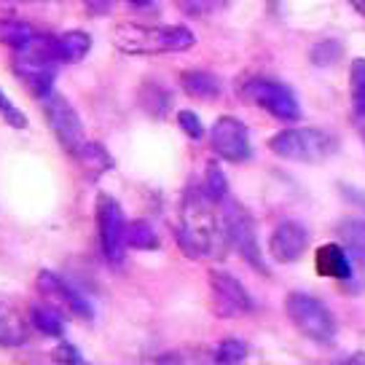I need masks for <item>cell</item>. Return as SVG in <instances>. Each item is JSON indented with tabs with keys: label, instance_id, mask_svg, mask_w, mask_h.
<instances>
[{
	"label": "cell",
	"instance_id": "cell-1",
	"mask_svg": "<svg viewBox=\"0 0 365 365\" xmlns=\"http://www.w3.org/2000/svg\"><path fill=\"white\" fill-rule=\"evenodd\" d=\"M178 245L180 250L194 258H223L226 255V228L223 215L217 217V202L205 191V185H191L185 188L180 202V215H178Z\"/></svg>",
	"mask_w": 365,
	"mask_h": 365
},
{
	"label": "cell",
	"instance_id": "cell-2",
	"mask_svg": "<svg viewBox=\"0 0 365 365\" xmlns=\"http://www.w3.org/2000/svg\"><path fill=\"white\" fill-rule=\"evenodd\" d=\"M196 35L182 24H137L124 22L113 30V46L132 57L180 54L194 48Z\"/></svg>",
	"mask_w": 365,
	"mask_h": 365
},
{
	"label": "cell",
	"instance_id": "cell-3",
	"mask_svg": "<svg viewBox=\"0 0 365 365\" xmlns=\"http://www.w3.org/2000/svg\"><path fill=\"white\" fill-rule=\"evenodd\" d=\"M274 156L298 164H319L328 161L339 150L336 135L319 126H301V129H282L269 140Z\"/></svg>",
	"mask_w": 365,
	"mask_h": 365
},
{
	"label": "cell",
	"instance_id": "cell-4",
	"mask_svg": "<svg viewBox=\"0 0 365 365\" xmlns=\"http://www.w3.org/2000/svg\"><path fill=\"white\" fill-rule=\"evenodd\" d=\"M285 312L293 322V328L301 336H307L309 341L319 344V346H333L336 344V336H339L336 317L328 309V304L319 301L317 296L296 290L285 298Z\"/></svg>",
	"mask_w": 365,
	"mask_h": 365
},
{
	"label": "cell",
	"instance_id": "cell-5",
	"mask_svg": "<svg viewBox=\"0 0 365 365\" xmlns=\"http://www.w3.org/2000/svg\"><path fill=\"white\" fill-rule=\"evenodd\" d=\"M223 228H226L228 245L240 252V258L250 269L261 274H269V266L261 255V242H258V228L252 215L240 205V202H223Z\"/></svg>",
	"mask_w": 365,
	"mask_h": 365
},
{
	"label": "cell",
	"instance_id": "cell-6",
	"mask_svg": "<svg viewBox=\"0 0 365 365\" xmlns=\"http://www.w3.org/2000/svg\"><path fill=\"white\" fill-rule=\"evenodd\" d=\"M97 234H100V250L108 266H121L126 252V220L124 210L110 194H97Z\"/></svg>",
	"mask_w": 365,
	"mask_h": 365
},
{
	"label": "cell",
	"instance_id": "cell-7",
	"mask_svg": "<svg viewBox=\"0 0 365 365\" xmlns=\"http://www.w3.org/2000/svg\"><path fill=\"white\" fill-rule=\"evenodd\" d=\"M242 91L252 105H258L261 110H266L279 121H298L301 118V105H298L296 94L290 86L279 83V81L252 78L242 86Z\"/></svg>",
	"mask_w": 365,
	"mask_h": 365
},
{
	"label": "cell",
	"instance_id": "cell-8",
	"mask_svg": "<svg viewBox=\"0 0 365 365\" xmlns=\"http://www.w3.org/2000/svg\"><path fill=\"white\" fill-rule=\"evenodd\" d=\"M210 143H212L217 159L228 161V164H245L252 156L250 132L234 115H220L217 118L210 129Z\"/></svg>",
	"mask_w": 365,
	"mask_h": 365
},
{
	"label": "cell",
	"instance_id": "cell-9",
	"mask_svg": "<svg viewBox=\"0 0 365 365\" xmlns=\"http://www.w3.org/2000/svg\"><path fill=\"white\" fill-rule=\"evenodd\" d=\"M41 103H43V115L54 137H57V143L68 153H78V148L86 143V137H83V124H81L76 108L59 94H48Z\"/></svg>",
	"mask_w": 365,
	"mask_h": 365
},
{
	"label": "cell",
	"instance_id": "cell-10",
	"mask_svg": "<svg viewBox=\"0 0 365 365\" xmlns=\"http://www.w3.org/2000/svg\"><path fill=\"white\" fill-rule=\"evenodd\" d=\"M210 287H212V298H215V312L220 317H242L255 309V301L247 293V287L242 285L234 274L212 269Z\"/></svg>",
	"mask_w": 365,
	"mask_h": 365
},
{
	"label": "cell",
	"instance_id": "cell-11",
	"mask_svg": "<svg viewBox=\"0 0 365 365\" xmlns=\"http://www.w3.org/2000/svg\"><path fill=\"white\" fill-rule=\"evenodd\" d=\"M314 269L319 277L336 279L344 287H352V279H357L360 263L354 261L352 252L346 250L341 242H328V245H319L314 252Z\"/></svg>",
	"mask_w": 365,
	"mask_h": 365
},
{
	"label": "cell",
	"instance_id": "cell-12",
	"mask_svg": "<svg viewBox=\"0 0 365 365\" xmlns=\"http://www.w3.org/2000/svg\"><path fill=\"white\" fill-rule=\"evenodd\" d=\"M309 247V231L298 220H282L269 237V252L274 261L296 263Z\"/></svg>",
	"mask_w": 365,
	"mask_h": 365
},
{
	"label": "cell",
	"instance_id": "cell-13",
	"mask_svg": "<svg viewBox=\"0 0 365 365\" xmlns=\"http://www.w3.org/2000/svg\"><path fill=\"white\" fill-rule=\"evenodd\" d=\"M14 70L19 78L27 81V86L33 91L38 100H46L48 94H54L51 86H54V76H57V65L54 62H41V59H33L27 54H16L14 59Z\"/></svg>",
	"mask_w": 365,
	"mask_h": 365
},
{
	"label": "cell",
	"instance_id": "cell-14",
	"mask_svg": "<svg viewBox=\"0 0 365 365\" xmlns=\"http://www.w3.org/2000/svg\"><path fill=\"white\" fill-rule=\"evenodd\" d=\"M38 287L43 290L46 296L65 298V304L70 307V312H73V314H78V317H83V319L94 317V309H91L89 298L83 296L78 287L70 285L68 279L57 277L54 272H41V274H38Z\"/></svg>",
	"mask_w": 365,
	"mask_h": 365
},
{
	"label": "cell",
	"instance_id": "cell-15",
	"mask_svg": "<svg viewBox=\"0 0 365 365\" xmlns=\"http://www.w3.org/2000/svg\"><path fill=\"white\" fill-rule=\"evenodd\" d=\"M180 86L188 97L202 100V103H212L223 91L220 78H217L215 73H207V70H185L180 76Z\"/></svg>",
	"mask_w": 365,
	"mask_h": 365
},
{
	"label": "cell",
	"instance_id": "cell-16",
	"mask_svg": "<svg viewBox=\"0 0 365 365\" xmlns=\"http://www.w3.org/2000/svg\"><path fill=\"white\" fill-rule=\"evenodd\" d=\"M341 245L352 252V258L365 269V217H344L339 223Z\"/></svg>",
	"mask_w": 365,
	"mask_h": 365
},
{
	"label": "cell",
	"instance_id": "cell-17",
	"mask_svg": "<svg viewBox=\"0 0 365 365\" xmlns=\"http://www.w3.org/2000/svg\"><path fill=\"white\" fill-rule=\"evenodd\" d=\"M57 51L59 62L76 65L91 51V35L83 33V30H68V33L57 35Z\"/></svg>",
	"mask_w": 365,
	"mask_h": 365
},
{
	"label": "cell",
	"instance_id": "cell-18",
	"mask_svg": "<svg viewBox=\"0 0 365 365\" xmlns=\"http://www.w3.org/2000/svg\"><path fill=\"white\" fill-rule=\"evenodd\" d=\"M30 325L43 336H62L65 333V314L54 304H33L30 307Z\"/></svg>",
	"mask_w": 365,
	"mask_h": 365
},
{
	"label": "cell",
	"instance_id": "cell-19",
	"mask_svg": "<svg viewBox=\"0 0 365 365\" xmlns=\"http://www.w3.org/2000/svg\"><path fill=\"white\" fill-rule=\"evenodd\" d=\"M76 156H78L81 167L86 170V175H91V178H97V175H103V172H108L113 167L110 153H108L100 143H83Z\"/></svg>",
	"mask_w": 365,
	"mask_h": 365
},
{
	"label": "cell",
	"instance_id": "cell-20",
	"mask_svg": "<svg viewBox=\"0 0 365 365\" xmlns=\"http://www.w3.org/2000/svg\"><path fill=\"white\" fill-rule=\"evenodd\" d=\"M126 245L132 247V250H140V252H148V250H159V234H156V228L150 226L148 220H132L129 226H126Z\"/></svg>",
	"mask_w": 365,
	"mask_h": 365
},
{
	"label": "cell",
	"instance_id": "cell-21",
	"mask_svg": "<svg viewBox=\"0 0 365 365\" xmlns=\"http://www.w3.org/2000/svg\"><path fill=\"white\" fill-rule=\"evenodd\" d=\"M0 33H3V43L14 48V51H24L35 38L33 27L27 22H19V19H6L3 27H0Z\"/></svg>",
	"mask_w": 365,
	"mask_h": 365
},
{
	"label": "cell",
	"instance_id": "cell-22",
	"mask_svg": "<svg viewBox=\"0 0 365 365\" xmlns=\"http://www.w3.org/2000/svg\"><path fill=\"white\" fill-rule=\"evenodd\" d=\"M349 81H352V110L354 118L365 126V59H354L352 62V73H349Z\"/></svg>",
	"mask_w": 365,
	"mask_h": 365
},
{
	"label": "cell",
	"instance_id": "cell-23",
	"mask_svg": "<svg viewBox=\"0 0 365 365\" xmlns=\"http://www.w3.org/2000/svg\"><path fill=\"white\" fill-rule=\"evenodd\" d=\"M202 185H205V191L212 196V202H217V205H223L228 199V180H226V175H223V170L217 167V161H210V164H207V175Z\"/></svg>",
	"mask_w": 365,
	"mask_h": 365
},
{
	"label": "cell",
	"instance_id": "cell-24",
	"mask_svg": "<svg viewBox=\"0 0 365 365\" xmlns=\"http://www.w3.org/2000/svg\"><path fill=\"white\" fill-rule=\"evenodd\" d=\"M247 344L242 341V339H226V341L217 344L215 349V360L223 365H234V363H242L245 357H247Z\"/></svg>",
	"mask_w": 365,
	"mask_h": 365
},
{
	"label": "cell",
	"instance_id": "cell-25",
	"mask_svg": "<svg viewBox=\"0 0 365 365\" xmlns=\"http://www.w3.org/2000/svg\"><path fill=\"white\" fill-rule=\"evenodd\" d=\"M27 339V331H24V322L14 312H6L3 314V341L9 344V346H16V344H22Z\"/></svg>",
	"mask_w": 365,
	"mask_h": 365
},
{
	"label": "cell",
	"instance_id": "cell-26",
	"mask_svg": "<svg viewBox=\"0 0 365 365\" xmlns=\"http://www.w3.org/2000/svg\"><path fill=\"white\" fill-rule=\"evenodd\" d=\"M339 57H341V46H339V41H319V43L312 48V62L319 65V68L333 65Z\"/></svg>",
	"mask_w": 365,
	"mask_h": 365
},
{
	"label": "cell",
	"instance_id": "cell-27",
	"mask_svg": "<svg viewBox=\"0 0 365 365\" xmlns=\"http://www.w3.org/2000/svg\"><path fill=\"white\" fill-rule=\"evenodd\" d=\"M178 124H180V129L191 140H202L205 137V124H202V118L194 110H178Z\"/></svg>",
	"mask_w": 365,
	"mask_h": 365
},
{
	"label": "cell",
	"instance_id": "cell-28",
	"mask_svg": "<svg viewBox=\"0 0 365 365\" xmlns=\"http://www.w3.org/2000/svg\"><path fill=\"white\" fill-rule=\"evenodd\" d=\"M0 110H3V118H6L9 126H14V129H24V126H27V115H24L6 94H0Z\"/></svg>",
	"mask_w": 365,
	"mask_h": 365
},
{
	"label": "cell",
	"instance_id": "cell-29",
	"mask_svg": "<svg viewBox=\"0 0 365 365\" xmlns=\"http://www.w3.org/2000/svg\"><path fill=\"white\" fill-rule=\"evenodd\" d=\"M175 6L188 16H205L212 9V0H175Z\"/></svg>",
	"mask_w": 365,
	"mask_h": 365
},
{
	"label": "cell",
	"instance_id": "cell-30",
	"mask_svg": "<svg viewBox=\"0 0 365 365\" xmlns=\"http://www.w3.org/2000/svg\"><path fill=\"white\" fill-rule=\"evenodd\" d=\"M54 360H59V363H81L83 357H81V352L73 344H59L54 349Z\"/></svg>",
	"mask_w": 365,
	"mask_h": 365
},
{
	"label": "cell",
	"instance_id": "cell-31",
	"mask_svg": "<svg viewBox=\"0 0 365 365\" xmlns=\"http://www.w3.org/2000/svg\"><path fill=\"white\" fill-rule=\"evenodd\" d=\"M349 3H352L354 9H357V14H365V3H363V0H349Z\"/></svg>",
	"mask_w": 365,
	"mask_h": 365
},
{
	"label": "cell",
	"instance_id": "cell-32",
	"mask_svg": "<svg viewBox=\"0 0 365 365\" xmlns=\"http://www.w3.org/2000/svg\"><path fill=\"white\" fill-rule=\"evenodd\" d=\"M126 3H132V6H150L153 0H126Z\"/></svg>",
	"mask_w": 365,
	"mask_h": 365
},
{
	"label": "cell",
	"instance_id": "cell-33",
	"mask_svg": "<svg viewBox=\"0 0 365 365\" xmlns=\"http://www.w3.org/2000/svg\"><path fill=\"white\" fill-rule=\"evenodd\" d=\"M91 3H97V6H100V9H108V6H110V3H113V0H91Z\"/></svg>",
	"mask_w": 365,
	"mask_h": 365
},
{
	"label": "cell",
	"instance_id": "cell-34",
	"mask_svg": "<svg viewBox=\"0 0 365 365\" xmlns=\"http://www.w3.org/2000/svg\"><path fill=\"white\" fill-rule=\"evenodd\" d=\"M363 137H365V126H363Z\"/></svg>",
	"mask_w": 365,
	"mask_h": 365
},
{
	"label": "cell",
	"instance_id": "cell-35",
	"mask_svg": "<svg viewBox=\"0 0 365 365\" xmlns=\"http://www.w3.org/2000/svg\"><path fill=\"white\" fill-rule=\"evenodd\" d=\"M223 3H228V0H223Z\"/></svg>",
	"mask_w": 365,
	"mask_h": 365
}]
</instances>
